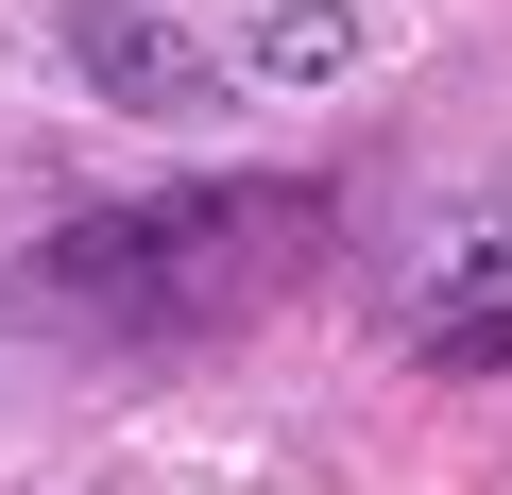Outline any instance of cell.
Wrapping results in <instances>:
<instances>
[{"label": "cell", "instance_id": "1", "mask_svg": "<svg viewBox=\"0 0 512 495\" xmlns=\"http://www.w3.org/2000/svg\"><path fill=\"white\" fill-rule=\"evenodd\" d=\"M256 274V205L239 188H171V205H103V222H52L35 239V308L52 325H120V342H171L205 308H239Z\"/></svg>", "mask_w": 512, "mask_h": 495}, {"label": "cell", "instance_id": "3", "mask_svg": "<svg viewBox=\"0 0 512 495\" xmlns=\"http://www.w3.org/2000/svg\"><path fill=\"white\" fill-rule=\"evenodd\" d=\"M359 69H376L359 0H274V18L239 35V86H359Z\"/></svg>", "mask_w": 512, "mask_h": 495}, {"label": "cell", "instance_id": "2", "mask_svg": "<svg viewBox=\"0 0 512 495\" xmlns=\"http://www.w3.org/2000/svg\"><path fill=\"white\" fill-rule=\"evenodd\" d=\"M69 69L103 86V103H137V120H205L239 69L205 52V35H171L154 0H69Z\"/></svg>", "mask_w": 512, "mask_h": 495}, {"label": "cell", "instance_id": "4", "mask_svg": "<svg viewBox=\"0 0 512 495\" xmlns=\"http://www.w3.org/2000/svg\"><path fill=\"white\" fill-rule=\"evenodd\" d=\"M461 274H478V291L410 325V359H427V376H495V359H512V257H461Z\"/></svg>", "mask_w": 512, "mask_h": 495}]
</instances>
